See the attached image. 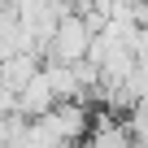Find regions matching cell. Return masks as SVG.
Listing matches in <instances>:
<instances>
[{
    "mask_svg": "<svg viewBox=\"0 0 148 148\" xmlns=\"http://www.w3.org/2000/svg\"><path fill=\"white\" fill-rule=\"evenodd\" d=\"M92 26H87V18L83 13H65L61 18V26L52 31V39H48V61H61V65H79V61H87V48H92Z\"/></svg>",
    "mask_w": 148,
    "mask_h": 148,
    "instance_id": "6da1fadb",
    "label": "cell"
},
{
    "mask_svg": "<svg viewBox=\"0 0 148 148\" xmlns=\"http://www.w3.org/2000/svg\"><path fill=\"white\" fill-rule=\"evenodd\" d=\"M57 105V92H52V79H48V70H39L35 79L18 92V113L22 118H39V113H48Z\"/></svg>",
    "mask_w": 148,
    "mask_h": 148,
    "instance_id": "7a4b0ae2",
    "label": "cell"
},
{
    "mask_svg": "<svg viewBox=\"0 0 148 148\" xmlns=\"http://www.w3.org/2000/svg\"><path fill=\"white\" fill-rule=\"evenodd\" d=\"M35 74H39V57L35 52H18V57H5V61H0V83L13 87V92H22Z\"/></svg>",
    "mask_w": 148,
    "mask_h": 148,
    "instance_id": "3957f363",
    "label": "cell"
},
{
    "mask_svg": "<svg viewBox=\"0 0 148 148\" xmlns=\"http://www.w3.org/2000/svg\"><path fill=\"white\" fill-rule=\"evenodd\" d=\"M74 148H96V144H92V139H79V144H74Z\"/></svg>",
    "mask_w": 148,
    "mask_h": 148,
    "instance_id": "277c9868",
    "label": "cell"
}]
</instances>
